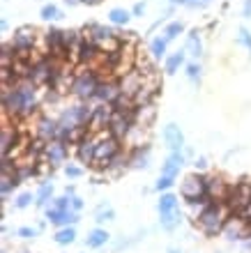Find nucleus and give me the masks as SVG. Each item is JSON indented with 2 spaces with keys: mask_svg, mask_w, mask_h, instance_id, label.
<instances>
[{
  "mask_svg": "<svg viewBox=\"0 0 251 253\" xmlns=\"http://www.w3.org/2000/svg\"><path fill=\"white\" fill-rule=\"evenodd\" d=\"M182 62H184V53H175V55H171V58L166 60V72L168 74H175Z\"/></svg>",
  "mask_w": 251,
  "mask_h": 253,
  "instance_id": "obj_18",
  "label": "nucleus"
},
{
  "mask_svg": "<svg viewBox=\"0 0 251 253\" xmlns=\"http://www.w3.org/2000/svg\"><path fill=\"white\" fill-rule=\"evenodd\" d=\"M16 235L23 239H35L39 235V228H32V226H23V228H19L16 230Z\"/></svg>",
  "mask_w": 251,
  "mask_h": 253,
  "instance_id": "obj_25",
  "label": "nucleus"
},
{
  "mask_svg": "<svg viewBox=\"0 0 251 253\" xmlns=\"http://www.w3.org/2000/svg\"><path fill=\"white\" fill-rule=\"evenodd\" d=\"M120 95H122L120 83H115V81H101V83H99L97 95H95V97H97L101 104H113V101L120 97Z\"/></svg>",
  "mask_w": 251,
  "mask_h": 253,
  "instance_id": "obj_7",
  "label": "nucleus"
},
{
  "mask_svg": "<svg viewBox=\"0 0 251 253\" xmlns=\"http://www.w3.org/2000/svg\"><path fill=\"white\" fill-rule=\"evenodd\" d=\"M65 212H67V209H65ZM60 216H62V212H60V209H55L53 205H49V207H46V221H49V224L58 226V221H60Z\"/></svg>",
  "mask_w": 251,
  "mask_h": 253,
  "instance_id": "obj_24",
  "label": "nucleus"
},
{
  "mask_svg": "<svg viewBox=\"0 0 251 253\" xmlns=\"http://www.w3.org/2000/svg\"><path fill=\"white\" fill-rule=\"evenodd\" d=\"M108 237H111V235H108L104 228H95V230L88 232V237H85V246H88V249H101V246H106Z\"/></svg>",
  "mask_w": 251,
  "mask_h": 253,
  "instance_id": "obj_12",
  "label": "nucleus"
},
{
  "mask_svg": "<svg viewBox=\"0 0 251 253\" xmlns=\"http://www.w3.org/2000/svg\"><path fill=\"white\" fill-rule=\"evenodd\" d=\"M72 209H74V212H81V209H83V201H81L78 196L72 198Z\"/></svg>",
  "mask_w": 251,
  "mask_h": 253,
  "instance_id": "obj_33",
  "label": "nucleus"
},
{
  "mask_svg": "<svg viewBox=\"0 0 251 253\" xmlns=\"http://www.w3.org/2000/svg\"><path fill=\"white\" fill-rule=\"evenodd\" d=\"M205 166H207L205 159H198V161H196V171H205Z\"/></svg>",
  "mask_w": 251,
  "mask_h": 253,
  "instance_id": "obj_34",
  "label": "nucleus"
},
{
  "mask_svg": "<svg viewBox=\"0 0 251 253\" xmlns=\"http://www.w3.org/2000/svg\"><path fill=\"white\" fill-rule=\"evenodd\" d=\"M177 32H182V23H171L166 28V37H168V42L173 37H177Z\"/></svg>",
  "mask_w": 251,
  "mask_h": 253,
  "instance_id": "obj_29",
  "label": "nucleus"
},
{
  "mask_svg": "<svg viewBox=\"0 0 251 253\" xmlns=\"http://www.w3.org/2000/svg\"><path fill=\"white\" fill-rule=\"evenodd\" d=\"M166 44H168V37L154 39V42H152V55H154V58H161V55L166 53Z\"/></svg>",
  "mask_w": 251,
  "mask_h": 253,
  "instance_id": "obj_22",
  "label": "nucleus"
},
{
  "mask_svg": "<svg viewBox=\"0 0 251 253\" xmlns=\"http://www.w3.org/2000/svg\"><path fill=\"white\" fill-rule=\"evenodd\" d=\"M65 175H67L69 179H76L83 175V168H81V166H67V168H65Z\"/></svg>",
  "mask_w": 251,
  "mask_h": 253,
  "instance_id": "obj_28",
  "label": "nucleus"
},
{
  "mask_svg": "<svg viewBox=\"0 0 251 253\" xmlns=\"http://www.w3.org/2000/svg\"><path fill=\"white\" fill-rule=\"evenodd\" d=\"M58 134H60V122L53 118H42L37 122V126H35V136L46 143L58 141Z\"/></svg>",
  "mask_w": 251,
  "mask_h": 253,
  "instance_id": "obj_5",
  "label": "nucleus"
},
{
  "mask_svg": "<svg viewBox=\"0 0 251 253\" xmlns=\"http://www.w3.org/2000/svg\"><path fill=\"white\" fill-rule=\"evenodd\" d=\"M51 205H53L55 209L65 212V209H72V198H69L67 194H62V196H58V198H53V201H51Z\"/></svg>",
  "mask_w": 251,
  "mask_h": 253,
  "instance_id": "obj_19",
  "label": "nucleus"
},
{
  "mask_svg": "<svg viewBox=\"0 0 251 253\" xmlns=\"http://www.w3.org/2000/svg\"><path fill=\"white\" fill-rule=\"evenodd\" d=\"M168 253H180V251L177 249H168Z\"/></svg>",
  "mask_w": 251,
  "mask_h": 253,
  "instance_id": "obj_35",
  "label": "nucleus"
},
{
  "mask_svg": "<svg viewBox=\"0 0 251 253\" xmlns=\"http://www.w3.org/2000/svg\"><path fill=\"white\" fill-rule=\"evenodd\" d=\"M55 239V244H60V246H69L74 239H76V228L74 226H67V228H58L53 235Z\"/></svg>",
  "mask_w": 251,
  "mask_h": 253,
  "instance_id": "obj_14",
  "label": "nucleus"
},
{
  "mask_svg": "<svg viewBox=\"0 0 251 253\" xmlns=\"http://www.w3.org/2000/svg\"><path fill=\"white\" fill-rule=\"evenodd\" d=\"M16 145H19V131L12 126L2 129V154H14Z\"/></svg>",
  "mask_w": 251,
  "mask_h": 253,
  "instance_id": "obj_11",
  "label": "nucleus"
},
{
  "mask_svg": "<svg viewBox=\"0 0 251 253\" xmlns=\"http://www.w3.org/2000/svg\"><path fill=\"white\" fill-rule=\"evenodd\" d=\"M224 235H226L230 242H240V239H247L251 235V226H247L242 219H237V216H228V221L224 226Z\"/></svg>",
  "mask_w": 251,
  "mask_h": 253,
  "instance_id": "obj_4",
  "label": "nucleus"
},
{
  "mask_svg": "<svg viewBox=\"0 0 251 253\" xmlns=\"http://www.w3.org/2000/svg\"><path fill=\"white\" fill-rule=\"evenodd\" d=\"M164 141L168 143V148H171V152H180L184 145V136L182 131H180V126L177 125H168L166 129H164Z\"/></svg>",
  "mask_w": 251,
  "mask_h": 253,
  "instance_id": "obj_9",
  "label": "nucleus"
},
{
  "mask_svg": "<svg viewBox=\"0 0 251 253\" xmlns=\"http://www.w3.org/2000/svg\"><path fill=\"white\" fill-rule=\"evenodd\" d=\"M67 154H69L67 143H62V141H51V143H49V148H46L44 159H46V164H51V168H53V166L65 164Z\"/></svg>",
  "mask_w": 251,
  "mask_h": 253,
  "instance_id": "obj_6",
  "label": "nucleus"
},
{
  "mask_svg": "<svg viewBox=\"0 0 251 253\" xmlns=\"http://www.w3.org/2000/svg\"><path fill=\"white\" fill-rule=\"evenodd\" d=\"M76 159L81 164H95L97 159V138H85L76 145Z\"/></svg>",
  "mask_w": 251,
  "mask_h": 253,
  "instance_id": "obj_8",
  "label": "nucleus"
},
{
  "mask_svg": "<svg viewBox=\"0 0 251 253\" xmlns=\"http://www.w3.org/2000/svg\"><path fill=\"white\" fill-rule=\"evenodd\" d=\"M99 83L101 81H99L97 74H81L76 81L72 83V92H74L78 99H90L97 95Z\"/></svg>",
  "mask_w": 251,
  "mask_h": 253,
  "instance_id": "obj_2",
  "label": "nucleus"
},
{
  "mask_svg": "<svg viewBox=\"0 0 251 253\" xmlns=\"http://www.w3.org/2000/svg\"><path fill=\"white\" fill-rule=\"evenodd\" d=\"M51 196H53V184H51V182H44V184L37 189V194H35V201H37L39 207L46 209V207H49V202L53 201Z\"/></svg>",
  "mask_w": 251,
  "mask_h": 253,
  "instance_id": "obj_15",
  "label": "nucleus"
},
{
  "mask_svg": "<svg viewBox=\"0 0 251 253\" xmlns=\"http://www.w3.org/2000/svg\"><path fill=\"white\" fill-rule=\"evenodd\" d=\"M111 21L113 23H127L129 21V12H125V9H113V12H111Z\"/></svg>",
  "mask_w": 251,
  "mask_h": 253,
  "instance_id": "obj_26",
  "label": "nucleus"
},
{
  "mask_svg": "<svg viewBox=\"0 0 251 253\" xmlns=\"http://www.w3.org/2000/svg\"><path fill=\"white\" fill-rule=\"evenodd\" d=\"M198 32H191V37H189V51H191V55H201V42H198V37H196Z\"/></svg>",
  "mask_w": 251,
  "mask_h": 253,
  "instance_id": "obj_27",
  "label": "nucleus"
},
{
  "mask_svg": "<svg viewBox=\"0 0 251 253\" xmlns=\"http://www.w3.org/2000/svg\"><path fill=\"white\" fill-rule=\"evenodd\" d=\"M95 55H97V44L95 42H83L78 46V60L81 62H90Z\"/></svg>",
  "mask_w": 251,
  "mask_h": 253,
  "instance_id": "obj_16",
  "label": "nucleus"
},
{
  "mask_svg": "<svg viewBox=\"0 0 251 253\" xmlns=\"http://www.w3.org/2000/svg\"><path fill=\"white\" fill-rule=\"evenodd\" d=\"M161 228L164 230H175L180 226V212H171V214H159Z\"/></svg>",
  "mask_w": 251,
  "mask_h": 253,
  "instance_id": "obj_17",
  "label": "nucleus"
},
{
  "mask_svg": "<svg viewBox=\"0 0 251 253\" xmlns=\"http://www.w3.org/2000/svg\"><path fill=\"white\" fill-rule=\"evenodd\" d=\"M182 164H184L182 150H180V152H171V156L166 159V164H164V168H161V175H168V177H177V173H180Z\"/></svg>",
  "mask_w": 251,
  "mask_h": 253,
  "instance_id": "obj_10",
  "label": "nucleus"
},
{
  "mask_svg": "<svg viewBox=\"0 0 251 253\" xmlns=\"http://www.w3.org/2000/svg\"><path fill=\"white\" fill-rule=\"evenodd\" d=\"M58 7H53V5H46L44 9H42V19H58Z\"/></svg>",
  "mask_w": 251,
  "mask_h": 253,
  "instance_id": "obj_30",
  "label": "nucleus"
},
{
  "mask_svg": "<svg viewBox=\"0 0 251 253\" xmlns=\"http://www.w3.org/2000/svg\"><path fill=\"white\" fill-rule=\"evenodd\" d=\"M157 209L159 214H171V212H177V196L171 194V191H164L157 202Z\"/></svg>",
  "mask_w": 251,
  "mask_h": 253,
  "instance_id": "obj_13",
  "label": "nucleus"
},
{
  "mask_svg": "<svg viewBox=\"0 0 251 253\" xmlns=\"http://www.w3.org/2000/svg\"><path fill=\"white\" fill-rule=\"evenodd\" d=\"M187 74H189V78L194 83L201 81V67H198V65H189V67H187Z\"/></svg>",
  "mask_w": 251,
  "mask_h": 253,
  "instance_id": "obj_31",
  "label": "nucleus"
},
{
  "mask_svg": "<svg viewBox=\"0 0 251 253\" xmlns=\"http://www.w3.org/2000/svg\"><path fill=\"white\" fill-rule=\"evenodd\" d=\"M228 216H230L228 207L224 202L214 201L196 214V226L205 237H217L219 232H224V226L228 221Z\"/></svg>",
  "mask_w": 251,
  "mask_h": 253,
  "instance_id": "obj_1",
  "label": "nucleus"
},
{
  "mask_svg": "<svg viewBox=\"0 0 251 253\" xmlns=\"http://www.w3.org/2000/svg\"><path fill=\"white\" fill-rule=\"evenodd\" d=\"M240 42H242V44L251 51V37H249V32H247V30H240Z\"/></svg>",
  "mask_w": 251,
  "mask_h": 253,
  "instance_id": "obj_32",
  "label": "nucleus"
},
{
  "mask_svg": "<svg viewBox=\"0 0 251 253\" xmlns=\"http://www.w3.org/2000/svg\"><path fill=\"white\" fill-rule=\"evenodd\" d=\"M201 194H205V175H189L180 186V196L187 202Z\"/></svg>",
  "mask_w": 251,
  "mask_h": 253,
  "instance_id": "obj_3",
  "label": "nucleus"
},
{
  "mask_svg": "<svg viewBox=\"0 0 251 253\" xmlns=\"http://www.w3.org/2000/svg\"><path fill=\"white\" fill-rule=\"evenodd\" d=\"M115 219V212L111 207H99L97 214H95V221H99V224H104V221H113Z\"/></svg>",
  "mask_w": 251,
  "mask_h": 253,
  "instance_id": "obj_21",
  "label": "nucleus"
},
{
  "mask_svg": "<svg viewBox=\"0 0 251 253\" xmlns=\"http://www.w3.org/2000/svg\"><path fill=\"white\" fill-rule=\"evenodd\" d=\"M32 194H21V196H16V201H14V207L16 209H25V207H30L32 205Z\"/></svg>",
  "mask_w": 251,
  "mask_h": 253,
  "instance_id": "obj_23",
  "label": "nucleus"
},
{
  "mask_svg": "<svg viewBox=\"0 0 251 253\" xmlns=\"http://www.w3.org/2000/svg\"><path fill=\"white\" fill-rule=\"evenodd\" d=\"M173 184H175V177H168V175H159V179H157L154 189H157L159 194H164V191H168V189H171Z\"/></svg>",
  "mask_w": 251,
  "mask_h": 253,
  "instance_id": "obj_20",
  "label": "nucleus"
}]
</instances>
